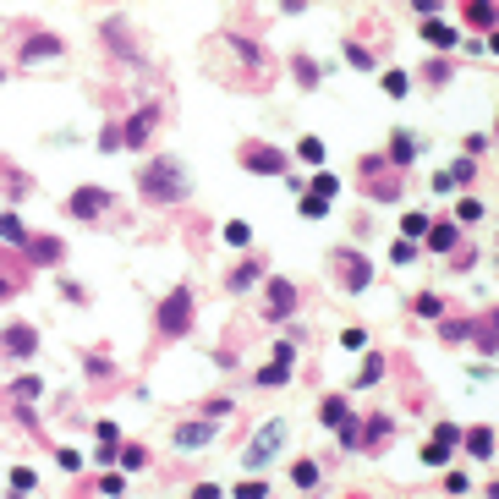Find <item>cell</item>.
I'll return each instance as SVG.
<instances>
[{
  "label": "cell",
  "instance_id": "cell-30",
  "mask_svg": "<svg viewBox=\"0 0 499 499\" xmlns=\"http://www.w3.org/2000/svg\"><path fill=\"white\" fill-rule=\"evenodd\" d=\"M379 373H384V356H368V368H362V384H379Z\"/></svg>",
  "mask_w": 499,
  "mask_h": 499
},
{
  "label": "cell",
  "instance_id": "cell-2",
  "mask_svg": "<svg viewBox=\"0 0 499 499\" xmlns=\"http://www.w3.org/2000/svg\"><path fill=\"white\" fill-rule=\"evenodd\" d=\"M280 444H285V423H269L258 439H253V444H247V455H242V461H247V472H253V466H264V461H269Z\"/></svg>",
  "mask_w": 499,
  "mask_h": 499
},
{
  "label": "cell",
  "instance_id": "cell-12",
  "mask_svg": "<svg viewBox=\"0 0 499 499\" xmlns=\"http://www.w3.org/2000/svg\"><path fill=\"white\" fill-rule=\"evenodd\" d=\"M494 17H499L494 0H466V22H472V28H489Z\"/></svg>",
  "mask_w": 499,
  "mask_h": 499
},
{
  "label": "cell",
  "instance_id": "cell-15",
  "mask_svg": "<svg viewBox=\"0 0 499 499\" xmlns=\"http://www.w3.org/2000/svg\"><path fill=\"white\" fill-rule=\"evenodd\" d=\"M428 247H433V253L455 247V225H428Z\"/></svg>",
  "mask_w": 499,
  "mask_h": 499
},
{
  "label": "cell",
  "instance_id": "cell-26",
  "mask_svg": "<svg viewBox=\"0 0 499 499\" xmlns=\"http://www.w3.org/2000/svg\"><path fill=\"white\" fill-rule=\"evenodd\" d=\"M253 280H258V264H242V269L230 275V285H236V291H242V285H253Z\"/></svg>",
  "mask_w": 499,
  "mask_h": 499
},
{
  "label": "cell",
  "instance_id": "cell-28",
  "mask_svg": "<svg viewBox=\"0 0 499 499\" xmlns=\"http://www.w3.org/2000/svg\"><path fill=\"white\" fill-rule=\"evenodd\" d=\"M302 214H307V219H324V214H329V209H324V198L313 192V198H302Z\"/></svg>",
  "mask_w": 499,
  "mask_h": 499
},
{
  "label": "cell",
  "instance_id": "cell-1",
  "mask_svg": "<svg viewBox=\"0 0 499 499\" xmlns=\"http://www.w3.org/2000/svg\"><path fill=\"white\" fill-rule=\"evenodd\" d=\"M181 192H187V176L176 170V159H154V165L143 170V198L170 203V198H181Z\"/></svg>",
  "mask_w": 499,
  "mask_h": 499
},
{
  "label": "cell",
  "instance_id": "cell-34",
  "mask_svg": "<svg viewBox=\"0 0 499 499\" xmlns=\"http://www.w3.org/2000/svg\"><path fill=\"white\" fill-rule=\"evenodd\" d=\"M455 214H461V219H478V214H483V203H478V198H461V209H455Z\"/></svg>",
  "mask_w": 499,
  "mask_h": 499
},
{
  "label": "cell",
  "instance_id": "cell-23",
  "mask_svg": "<svg viewBox=\"0 0 499 499\" xmlns=\"http://www.w3.org/2000/svg\"><path fill=\"white\" fill-rule=\"evenodd\" d=\"M296 154H302L307 165H318V159H324V143H318V138H302V148H296Z\"/></svg>",
  "mask_w": 499,
  "mask_h": 499
},
{
  "label": "cell",
  "instance_id": "cell-35",
  "mask_svg": "<svg viewBox=\"0 0 499 499\" xmlns=\"http://www.w3.org/2000/svg\"><path fill=\"white\" fill-rule=\"evenodd\" d=\"M0 291H17V275H11L6 264H0Z\"/></svg>",
  "mask_w": 499,
  "mask_h": 499
},
{
  "label": "cell",
  "instance_id": "cell-29",
  "mask_svg": "<svg viewBox=\"0 0 499 499\" xmlns=\"http://www.w3.org/2000/svg\"><path fill=\"white\" fill-rule=\"evenodd\" d=\"M225 242H230V247H247V225H242V219H236V225H225Z\"/></svg>",
  "mask_w": 499,
  "mask_h": 499
},
{
  "label": "cell",
  "instance_id": "cell-17",
  "mask_svg": "<svg viewBox=\"0 0 499 499\" xmlns=\"http://www.w3.org/2000/svg\"><path fill=\"white\" fill-rule=\"evenodd\" d=\"M466 450H472V455H489V450H494V433H489V428L466 433Z\"/></svg>",
  "mask_w": 499,
  "mask_h": 499
},
{
  "label": "cell",
  "instance_id": "cell-33",
  "mask_svg": "<svg viewBox=\"0 0 499 499\" xmlns=\"http://www.w3.org/2000/svg\"><path fill=\"white\" fill-rule=\"evenodd\" d=\"M236 494H242V499H264V483H258V478H247V483H242Z\"/></svg>",
  "mask_w": 499,
  "mask_h": 499
},
{
  "label": "cell",
  "instance_id": "cell-38",
  "mask_svg": "<svg viewBox=\"0 0 499 499\" xmlns=\"http://www.w3.org/2000/svg\"><path fill=\"white\" fill-rule=\"evenodd\" d=\"M356 499H362V494H356Z\"/></svg>",
  "mask_w": 499,
  "mask_h": 499
},
{
  "label": "cell",
  "instance_id": "cell-14",
  "mask_svg": "<svg viewBox=\"0 0 499 499\" xmlns=\"http://www.w3.org/2000/svg\"><path fill=\"white\" fill-rule=\"evenodd\" d=\"M478 346H483V352H499V313H489V318L478 324Z\"/></svg>",
  "mask_w": 499,
  "mask_h": 499
},
{
  "label": "cell",
  "instance_id": "cell-10",
  "mask_svg": "<svg viewBox=\"0 0 499 499\" xmlns=\"http://www.w3.org/2000/svg\"><path fill=\"white\" fill-rule=\"evenodd\" d=\"M28 247H33V253H28L33 264H61V242H55V236H33Z\"/></svg>",
  "mask_w": 499,
  "mask_h": 499
},
{
  "label": "cell",
  "instance_id": "cell-16",
  "mask_svg": "<svg viewBox=\"0 0 499 499\" xmlns=\"http://www.w3.org/2000/svg\"><path fill=\"white\" fill-rule=\"evenodd\" d=\"M324 423H329V428H346V423H352V417H346V401H341V395H329V401H324Z\"/></svg>",
  "mask_w": 499,
  "mask_h": 499
},
{
  "label": "cell",
  "instance_id": "cell-20",
  "mask_svg": "<svg viewBox=\"0 0 499 499\" xmlns=\"http://www.w3.org/2000/svg\"><path fill=\"white\" fill-rule=\"evenodd\" d=\"M412 154H417V143H412V138H395V143H390V159H395V165H406Z\"/></svg>",
  "mask_w": 499,
  "mask_h": 499
},
{
  "label": "cell",
  "instance_id": "cell-11",
  "mask_svg": "<svg viewBox=\"0 0 499 499\" xmlns=\"http://www.w3.org/2000/svg\"><path fill=\"white\" fill-rule=\"evenodd\" d=\"M214 439V428L209 423H187V428H176V444H187V450H198V444H209Z\"/></svg>",
  "mask_w": 499,
  "mask_h": 499
},
{
  "label": "cell",
  "instance_id": "cell-25",
  "mask_svg": "<svg viewBox=\"0 0 499 499\" xmlns=\"http://www.w3.org/2000/svg\"><path fill=\"white\" fill-rule=\"evenodd\" d=\"M450 176H455V187H461V181H472V176H478V165H472V154H466V159H455V170H450Z\"/></svg>",
  "mask_w": 499,
  "mask_h": 499
},
{
  "label": "cell",
  "instance_id": "cell-19",
  "mask_svg": "<svg viewBox=\"0 0 499 499\" xmlns=\"http://www.w3.org/2000/svg\"><path fill=\"white\" fill-rule=\"evenodd\" d=\"M0 236H6V242H28V236H22V219H17V214H0Z\"/></svg>",
  "mask_w": 499,
  "mask_h": 499
},
{
  "label": "cell",
  "instance_id": "cell-22",
  "mask_svg": "<svg viewBox=\"0 0 499 499\" xmlns=\"http://www.w3.org/2000/svg\"><path fill=\"white\" fill-rule=\"evenodd\" d=\"M296 77H302V88H318V66L307 55H296Z\"/></svg>",
  "mask_w": 499,
  "mask_h": 499
},
{
  "label": "cell",
  "instance_id": "cell-36",
  "mask_svg": "<svg viewBox=\"0 0 499 499\" xmlns=\"http://www.w3.org/2000/svg\"><path fill=\"white\" fill-rule=\"evenodd\" d=\"M192 499H219V489H214V483H203V489H192Z\"/></svg>",
  "mask_w": 499,
  "mask_h": 499
},
{
  "label": "cell",
  "instance_id": "cell-7",
  "mask_svg": "<svg viewBox=\"0 0 499 499\" xmlns=\"http://www.w3.org/2000/svg\"><path fill=\"white\" fill-rule=\"evenodd\" d=\"M296 307V291H291V280H269V318H285Z\"/></svg>",
  "mask_w": 499,
  "mask_h": 499
},
{
  "label": "cell",
  "instance_id": "cell-8",
  "mask_svg": "<svg viewBox=\"0 0 499 499\" xmlns=\"http://www.w3.org/2000/svg\"><path fill=\"white\" fill-rule=\"evenodd\" d=\"M33 346H39V341H33L28 324H11V329H6V352L11 356H33Z\"/></svg>",
  "mask_w": 499,
  "mask_h": 499
},
{
  "label": "cell",
  "instance_id": "cell-6",
  "mask_svg": "<svg viewBox=\"0 0 499 499\" xmlns=\"http://www.w3.org/2000/svg\"><path fill=\"white\" fill-rule=\"evenodd\" d=\"M154 121H159V110H154V105H148V110H138V116H132V121L121 127V143L143 148V143H148V132H154Z\"/></svg>",
  "mask_w": 499,
  "mask_h": 499
},
{
  "label": "cell",
  "instance_id": "cell-27",
  "mask_svg": "<svg viewBox=\"0 0 499 499\" xmlns=\"http://www.w3.org/2000/svg\"><path fill=\"white\" fill-rule=\"evenodd\" d=\"M285 368H291V362H275V368H264V373H258V384H285Z\"/></svg>",
  "mask_w": 499,
  "mask_h": 499
},
{
  "label": "cell",
  "instance_id": "cell-4",
  "mask_svg": "<svg viewBox=\"0 0 499 499\" xmlns=\"http://www.w3.org/2000/svg\"><path fill=\"white\" fill-rule=\"evenodd\" d=\"M110 203V192H99V187H82V192H71V214L77 219H99Z\"/></svg>",
  "mask_w": 499,
  "mask_h": 499
},
{
  "label": "cell",
  "instance_id": "cell-18",
  "mask_svg": "<svg viewBox=\"0 0 499 499\" xmlns=\"http://www.w3.org/2000/svg\"><path fill=\"white\" fill-rule=\"evenodd\" d=\"M291 483H296V489H313V483H318V466H313V461H296Z\"/></svg>",
  "mask_w": 499,
  "mask_h": 499
},
{
  "label": "cell",
  "instance_id": "cell-3",
  "mask_svg": "<svg viewBox=\"0 0 499 499\" xmlns=\"http://www.w3.org/2000/svg\"><path fill=\"white\" fill-rule=\"evenodd\" d=\"M187 318H192V302H187V291H176V296L159 307V329H165V335H181Z\"/></svg>",
  "mask_w": 499,
  "mask_h": 499
},
{
  "label": "cell",
  "instance_id": "cell-37",
  "mask_svg": "<svg viewBox=\"0 0 499 499\" xmlns=\"http://www.w3.org/2000/svg\"><path fill=\"white\" fill-rule=\"evenodd\" d=\"M489 494H494V499H499V483H494V489H489Z\"/></svg>",
  "mask_w": 499,
  "mask_h": 499
},
{
  "label": "cell",
  "instance_id": "cell-31",
  "mask_svg": "<svg viewBox=\"0 0 499 499\" xmlns=\"http://www.w3.org/2000/svg\"><path fill=\"white\" fill-rule=\"evenodd\" d=\"M417 313H423V318H439V296H417Z\"/></svg>",
  "mask_w": 499,
  "mask_h": 499
},
{
  "label": "cell",
  "instance_id": "cell-21",
  "mask_svg": "<svg viewBox=\"0 0 499 499\" xmlns=\"http://www.w3.org/2000/svg\"><path fill=\"white\" fill-rule=\"evenodd\" d=\"M444 455H450V444H439V439H428V444H423V461H428V466H444Z\"/></svg>",
  "mask_w": 499,
  "mask_h": 499
},
{
  "label": "cell",
  "instance_id": "cell-24",
  "mask_svg": "<svg viewBox=\"0 0 499 499\" xmlns=\"http://www.w3.org/2000/svg\"><path fill=\"white\" fill-rule=\"evenodd\" d=\"M384 93L401 99V93H406V71H384Z\"/></svg>",
  "mask_w": 499,
  "mask_h": 499
},
{
  "label": "cell",
  "instance_id": "cell-5",
  "mask_svg": "<svg viewBox=\"0 0 499 499\" xmlns=\"http://www.w3.org/2000/svg\"><path fill=\"white\" fill-rule=\"evenodd\" d=\"M242 159H247V170H258V176H280V170H285V154H280V148H247Z\"/></svg>",
  "mask_w": 499,
  "mask_h": 499
},
{
  "label": "cell",
  "instance_id": "cell-32",
  "mask_svg": "<svg viewBox=\"0 0 499 499\" xmlns=\"http://www.w3.org/2000/svg\"><path fill=\"white\" fill-rule=\"evenodd\" d=\"M341 346H346V352H356V346H368V335H362V329H346V335H341Z\"/></svg>",
  "mask_w": 499,
  "mask_h": 499
},
{
  "label": "cell",
  "instance_id": "cell-13",
  "mask_svg": "<svg viewBox=\"0 0 499 499\" xmlns=\"http://www.w3.org/2000/svg\"><path fill=\"white\" fill-rule=\"evenodd\" d=\"M423 39L433 44V50H450V44H455V28H444V22H423Z\"/></svg>",
  "mask_w": 499,
  "mask_h": 499
},
{
  "label": "cell",
  "instance_id": "cell-9",
  "mask_svg": "<svg viewBox=\"0 0 499 499\" xmlns=\"http://www.w3.org/2000/svg\"><path fill=\"white\" fill-rule=\"evenodd\" d=\"M341 280L352 285V291H362V285H368V258H356V253H346V258H341Z\"/></svg>",
  "mask_w": 499,
  "mask_h": 499
}]
</instances>
